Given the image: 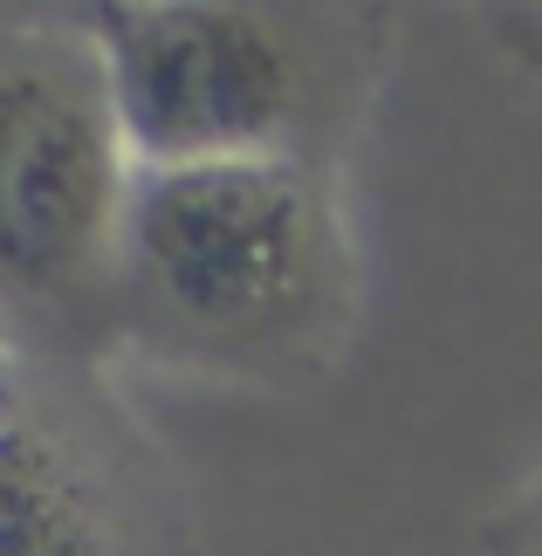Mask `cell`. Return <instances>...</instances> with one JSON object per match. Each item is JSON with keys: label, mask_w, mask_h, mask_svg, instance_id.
Returning a JSON list of instances; mask_svg holds the SVG:
<instances>
[{"label": "cell", "mask_w": 542, "mask_h": 556, "mask_svg": "<svg viewBox=\"0 0 542 556\" xmlns=\"http://www.w3.org/2000/svg\"><path fill=\"white\" fill-rule=\"evenodd\" d=\"M357 254L337 165L227 159L131 173L117 233V351L165 371L295 384L337 365Z\"/></svg>", "instance_id": "obj_1"}, {"label": "cell", "mask_w": 542, "mask_h": 556, "mask_svg": "<svg viewBox=\"0 0 542 556\" xmlns=\"http://www.w3.org/2000/svg\"><path fill=\"white\" fill-rule=\"evenodd\" d=\"M103 55L138 173L227 159L337 165V131L371 90V35L343 14L241 0H103L76 14Z\"/></svg>", "instance_id": "obj_2"}, {"label": "cell", "mask_w": 542, "mask_h": 556, "mask_svg": "<svg viewBox=\"0 0 542 556\" xmlns=\"http://www.w3.org/2000/svg\"><path fill=\"white\" fill-rule=\"evenodd\" d=\"M131 173L90 28L0 21V337L41 365H111Z\"/></svg>", "instance_id": "obj_3"}, {"label": "cell", "mask_w": 542, "mask_h": 556, "mask_svg": "<svg viewBox=\"0 0 542 556\" xmlns=\"http://www.w3.org/2000/svg\"><path fill=\"white\" fill-rule=\"evenodd\" d=\"M159 460L103 371L0 337V556H159Z\"/></svg>", "instance_id": "obj_4"}, {"label": "cell", "mask_w": 542, "mask_h": 556, "mask_svg": "<svg viewBox=\"0 0 542 556\" xmlns=\"http://www.w3.org/2000/svg\"><path fill=\"white\" fill-rule=\"evenodd\" d=\"M481 556H542V475L481 522Z\"/></svg>", "instance_id": "obj_5"}]
</instances>
